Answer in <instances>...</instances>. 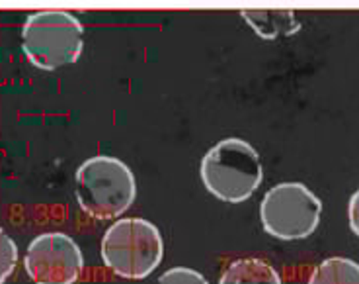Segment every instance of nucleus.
<instances>
[{
    "label": "nucleus",
    "instance_id": "nucleus-2",
    "mask_svg": "<svg viewBox=\"0 0 359 284\" xmlns=\"http://www.w3.org/2000/svg\"><path fill=\"white\" fill-rule=\"evenodd\" d=\"M201 180L215 198L240 204L262 184L264 168L258 151L248 141L226 137L201 159Z\"/></svg>",
    "mask_w": 359,
    "mask_h": 284
},
{
    "label": "nucleus",
    "instance_id": "nucleus-5",
    "mask_svg": "<svg viewBox=\"0 0 359 284\" xmlns=\"http://www.w3.org/2000/svg\"><path fill=\"white\" fill-rule=\"evenodd\" d=\"M322 216V202L303 182H279L269 189L260 204L266 233L281 242L310 237Z\"/></svg>",
    "mask_w": 359,
    "mask_h": 284
},
{
    "label": "nucleus",
    "instance_id": "nucleus-11",
    "mask_svg": "<svg viewBox=\"0 0 359 284\" xmlns=\"http://www.w3.org/2000/svg\"><path fill=\"white\" fill-rule=\"evenodd\" d=\"M156 284H209L206 276L187 267H172L158 276Z\"/></svg>",
    "mask_w": 359,
    "mask_h": 284
},
{
    "label": "nucleus",
    "instance_id": "nucleus-3",
    "mask_svg": "<svg viewBox=\"0 0 359 284\" xmlns=\"http://www.w3.org/2000/svg\"><path fill=\"white\" fill-rule=\"evenodd\" d=\"M103 265L122 278L141 281L162 261L165 242L158 228L144 218L113 221L102 237Z\"/></svg>",
    "mask_w": 359,
    "mask_h": 284
},
{
    "label": "nucleus",
    "instance_id": "nucleus-8",
    "mask_svg": "<svg viewBox=\"0 0 359 284\" xmlns=\"http://www.w3.org/2000/svg\"><path fill=\"white\" fill-rule=\"evenodd\" d=\"M219 284H283L281 276L272 265L258 259V257H247L236 259L221 274Z\"/></svg>",
    "mask_w": 359,
    "mask_h": 284
},
{
    "label": "nucleus",
    "instance_id": "nucleus-1",
    "mask_svg": "<svg viewBox=\"0 0 359 284\" xmlns=\"http://www.w3.org/2000/svg\"><path fill=\"white\" fill-rule=\"evenodd\" d=\"M81 210L94 220H117L133 206L137 182L122 159L96 155L84 161L74 177Z\"/></svg>",
    "mask_w": 359,
    "mask_h": 284
},
{
    "label": "nucleus",
    "instance_id": "nucleus-10",
    "mask_svg": "<svg viewBox=\"0 0 359 284\" xmlns=\"http://www.w3.org/2000/svg\"><path fill=\"white\" fill-rule=\"evenodd\" d=\"M16 263H18V247L12 242L10 235L0 228V284L14 273Z\"/></svg>",
    "mask_w": 359,
    "mask_h": 284
},
{
    "label": "nucleus",
    "instance_id": "nucleus-9",
    "mask_svg": "<svg viewBox=\"0 0 359 284\" xmlns=\"http://www.w3.org/2000/svg\"><path fill=\"white\" fill-rule=\"evenodd\" d=\"M307 284H359V263L348 257H330L310 273Z\"/></svg>",
    "mask_w": 359,
    "mask_h": 284
},
{
    "label": "nucleus",
    "instance_id": "nucleus-4",
    "mask_svg": "<svg viewBox=\"0 0 359 284\" xmlns=\"http://www.w3.org/2000/svg\"><path fill=\"white\" fill-rule=\"evenodd\" d=\"M83 45V24L67 10L33 12L22 28V49L30 63L43 71L76 63Z\"/></svg>",
    "mask_w": 359,
    "mask_h": 284
},
{
    "label": "nucleus",
    "instance_id": "nucleus-6",
    "mask_svg": "<svg viewBox=\"0 0 359 284\" xmlns=\"http://www.w3.org/2000/svg\"><path fill=\"white\" fill-rule=\"evenodd\" d=\"M24 267L35 284H74L83 273L84 257L67 233L49 232L30 243Z\"/></svg>",
    "mask_w": 359,
    "mask_h": 284
},
{
    "label": "nucleus",
    "instance_id": "nucleus-12",
    "mask_svg": "<svg viewBox=\"0 0 359 284\" xmlns=\"http://www.w3.org/2000/svg\"><path fill=\"white\" fill-rule=\"evenodd\" d=\"M348 220L351 232L359 237V189L351 194L348 204Z\"/></svg>",
    "mask_w": 359,
    "mask_h": 284
},
{
    "label": "nucleus",
    "instance_id": "nucleus-7",
    "mask_svg": "<svg viewBox=\"0 0 359 284\" xmlns=\"http://www.w3.org/2000/svg\"><path fill=\"white\" fill-rule=\"evenodd\" d=\"M240 16L264 40L291 38L301 30V22L293 10H242Z\"/></svg>",
    "mask_w": 359,
    "mask_h": 284
}]
</instances>
